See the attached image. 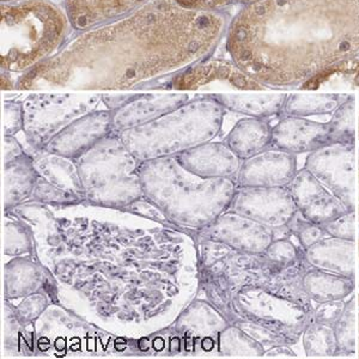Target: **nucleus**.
I'll list each match as a JSON object with an SVG mask.
<instances>
[{"mask_svg": "<svg viewBox=\"0 0 359 359\" xmlns=\"http://www.w3.org/2000/svg\"><path fill=\"white\" fill-rule=\"evenodd\" d=\"M266 357H276V358H296L297 355L291 350L290 347L286 345H278L277 347L272 348L271 351L267 352Z\"/></svg>", "mask_w": 359, "mask_h": 359, "instance_id": "393cba45", "label": "nucleus"}, {"mask_svg": "<svg viewBox=\"0 0 359 359\" xmlns=\"http://www.w3.org/2000/svg\"><path fill=\"white\" fill-rule=\"evenodd\" d=\"M304 91H350L359 97V60L347 59L316 74L301 86ZM359 137V118H358Z\"/></svg>", "mask_w": 359, "mask_h": 359, "instance_id": "ddd939ff", "label": "nucleus"}, {"mask_svg": "<svg viewBox=\"0 0 359 359\" xmlns=\"http://www.w3.org/2000/svg\"><path fill=\"white\" fill-rule=\"evenodd\" d=\"M69 20L45 0H23L1 6V67L33 69L57 50L69 33Z\"/></svg>", "mask_w": 359, "mask_h": 359, "instance_id": "7ed1b4c3", "label": "nucleus"}, {"mask_svg": "<svg viewBox=\"0 0 359 359\" xmlns=\"http://www.w3.org/2000/svg\"><path fill=\"white\" fill-rule=\"evenodd\" d=\"M337 338V355L351 357L357 353V296L351 294V299L345 304L343 315L334 327Z\"/></svg>", "mask_w": 359, "mask_h": 359, "instance_id": "2eb2a0df", "label": "nucleus"}, {"mask_svg": "<svg viewBox=\"0 0 359 359\" xmlns=\"http://www.w3.org/2000/svg\"><path fill=\"white\" fill-rule=\"evenodd\" d=\"M296 172V156L276 149L249 159L242 168L241 184L248 188L287 187Z\"/></svg>", "mask_w": 359, "mask_h": 359, "instance_id": "6e6552de", "label": "nucleus"}, {"mask_svg": "<svg viewBox=\"0 0 359 359\" xmlns=\"http://www.w3.org/2000/svg\"><path fill=\"white\" fill-rule=\"evenodd\" d=\"M306 264L345 277L357 278L355 241L327 236L303 252Z\"/></svg>", "mask_w": 359, "mask_h": 359, "instance_id": "9b49d317", "label": "nucleus"}, {"mask_svg": "<svg viewBox=\"0 0 359 359\" xmlns=\"http://www.w3.org/2000/svg\"><path fill=\"white\" fill-rule=\"evenodd\" d=\"M225 17L174 0H149L125 17L74 37L22 78L25 89L126 88L182 69L212 52Z\"/></svg>", "mask_w": 359, "mask_h": 359, "instance_id": "f257e3e1", "label": "nucleus"}, {"mask_svg": "<svg viewBox=\"0 0 359 359\" xmlns=\"http://www.w3.org/2000/svg\"><path fill=\"white\" fill-rule=\"evenodd\" d=\"M304 168L341 201L347 212H355V145L321 147L308 155Z\"/></svg>", "mask_w": 359, "mask_h": 359, "instance_id": "20e7f679", "label": "nucleus"}, {"mask_svg": "<svg viewBox=\"0 0 359 359\" xmlns=\"http://www.w3.org/2000/svg\"><path fill=\"white\" fill-rule=\"evenodd\" d=\"M357 352H358V357H359V345H358V351H357Z\"/></svg>", "mask_w": 359, "mask_h": 359, "instance_id": "c756f323", "label": "nucleus"}, {"mask_svg": "<svg viewBox=\"0 0 359 359\" xmlns=\"http://www.w3.org/2000/svg\"><path fill=\"white\" fill-rule=\"evenodd\" d=\"M302 287L313 302L345 299L355 292V279L311 267L303 274Z\"/></svg>", "mask_w": 359, "mask_h": 359, "instance_id": "f8f14e48", "label": "nucleus"}, {"mask_svg": "<svg viewBox=\"0 0 359 359\" xmlns=\"http://www.w3.org/2000/svg\"><path fill=\"white\" fill-rule=\"evenodd\" d=\"M345 304L346 302H344V299L318 303V306L314 308V321L334 327L340 316L343 315Z\"/></svg>", "mask_w": 359, "mask_h": 359, "instance_id": "5701e85b", "label": "nucleus"}, {"mask_svg": "<svg viewBox=\"0 0 359 359\" xmlns=\"http://www.w3.org/2000/svg\"><path fill=\"white\" fill-rule=\"evenodd\" d=\"M237 208L250 219L274 229L285 226L298 211L287 187H252L242 193Z\"/></svg>", "mask_w": 359, "mask_h": 359, "instance_id": "423d86ee", "label": "nucleus"}, {"mask_svg": "<svg viewBox=\"0 0 359 359\" xmlns=\"http://www.w3.org/2000/svg\"><path fill=\"white\" fill-rule=\"evenodd\" d=\"M323 226L328 236L355 241V212H346Z\"/></svg>", "mask_w": 359, "mask_h": 359, "instance_id": "4be33fe9", "label": "nucleus"}, {"mask_svg": "<svg viewBox=\"0 0 359 359\" xmlns=\"http://www.w3.org/2000/svg\"><path fill=\"white\" fill-rule=\"evenodd\" d=\"M226 102L236 111L248 113L254 116H265L279 111L284 104V97H230L226 100Z\"/></svg>", "mask_w": 359, "mask_h": 359, "instance_id": "aec40b11", "label": "nucleus"}, {"mask_svg": "<svg viewBox=\"0 0 359 359\" xmlns=\"http://www.w3.org/2000/svg\"><path fill=\"white\" fill-rule=\"evenodd\" d=\"M286 226L290 230L291 235L297 237L303 252L328 236L323 225L315 224L313 222L308 221L299 211L294 213V216L291 218V221Z\"/></svg>", "mask_w": 359, "mask_h": 359, "instance_id": "6ab92c4d", "label": "nucleus"}, {"mask_svg": "<svg viewBox=\"0 0 359 359\" xmlns=\"http://www.w3.org/2000/svg\"><path fill=\"white\" fill-rule=\"evenodd\" d=\"M302 338L306 357L325 358L337 355V338L332 326L314 321L304 330Z\"/></svg>", "mask_w": 359, "mask_h": 359, "instance_id": "dca6fc26", "label": "nucleus"}, {"mask_svg": "<svg viewBox=\"0 0 359 359\" xmlns=\"http://www.w3.org/2000/svg\"><path fill=\"white\" fill-rule=\"evenodd\" d=\"M287 188L298 211L315 224H326L347 212L341 201L306 168L296 172Z\"/></svg>", "mask_w": 359, "mask_h": 359, "instance_id": "39448f33", "label": "nucleus"}, {"mask_svg": "<svg viewBox=\"0 0 359 359\" xmlns=\"http://www.w3.org/2000/svg\"><path fill=\"white\" fill-rule=\"evenodd\" d=\"M271 144L274 149L294 156L311 154L330 145L328 125L290 116L284 118L272 130Z\"/></svg>", "mask_w": 359, "mask_h": 359, "instance_id": "1a4fd4ad", "label": "nucleus"}, {"mask_svg": "<svg viewBox=\"0 0 359 359\" xmlns=\"http://www.w3.org/2000/svg\"><path fill=\"white\" fill-rule=\"evenodd\" d=\"M4 1H13V0H4ZM15 1H18V0H15Z\"/></svg>", "mask_w": 359, "mask_h": 359, "instance_id": "cd10ccee", "label": "nucleus"}, {"mask_svg": "<svg viewBox=\"0 0 359 359\" xmlns=\"http://www.w3.org/2000/svg\"><path fill=\"white\" fill-rule=\"evenodd\" d=\"M355 96L347 100L338 108L328 123L330 144L355 145Z\"/></svg>", "mask_w": 359, "mask_h": 359, "instance_id": "f3484780", "label": "nucleus"}, {"mask_svg": "<svg viewBox=\"0 0 359 359\" xmlns=\"http://www.w3.org/2000/svg\"><path fill=\"white\" fill-rule=\"evenodd\" d=\"M272 140L269 123L262 120H243L233 128L229 145L242 158H252L262 154Z\"/></svg>", "mask_w": 359, "mask_h": 359, "instance_id": "4468645a", "label": "nucleus"}, {"mask_svg": "<svg viewBox=\"0 0 359 359\" xmlns=\"http://www.w3.org/2000/svg\"><path fill=\"white\" fill-rule=\"evenodd\" d=\"M359 181V180H358ZM358 184H359V182H358ZM358 210H359V193H358Z\"/></svg>", "mask_w": 359, "mask_h": 359, "instance_id": "c85d7f7f", "label": "nucleus"}, {"mask_svg": "<svg viewBox=\"0 0 359 359\" xmlns=\"http://www.w3.org/2000/svg\"><path fill=\"white\" fill-rule=\"evenodd\" d=\"M359 248V247H358ZM358 259H359V249H358ZM358 266H359V262H358ZM357 284H358V297H357V301H359V278H358V282H357Z\"/></svg>", "mask_w": 359, "mask_h": 359, "instance_id": "bb28decb", "label": "nucleus"}, {"mask_svg": "<svg viewBox=\"0 0 359 359\" xmlns=\"http://www.w3.org/2000/svg\"><path fill=\"white\" fill-rule=\"evenodd\" d=\"M334 96L335 95H294L287 100L285 111L290 116L296 118L328 114L338 107L339 98Z\"/></svg>", "mask_w": 359, "mask_h": 359, "instance_id": "a211bd4d", "label": "nucleus"}, {"mask_svg": "<svg viewBox=\"0 0 359 359\" xmlns=\"http://www.w3.org/2000/svg\"><path fill=\"white\" fill-rule=\"evenodd\" d=\"M238 1H242V3H245V4H252V3H255V1H259V0H238Z\"/></svg>", "mask_w": 359, "mask_h": 359, "instance_id": "a878e982", "label": "nucleus"}, {"mask_svg": "<svg viewBox=\"0 0 359 359\" xmlns=\"http://www.w3.org/2000/svg\"><path fill=\"white\" fill-rule=\"evenodd\" d=\"M177 89H201L225 86L238 90H264L262 83L249 77L236 64L211 60L186 69L172 83Z\"/></svg>", "mask_w": 359, "mask_h": 359, "instance_id": "0eeeda50", "label": "nucleus"}, {"mask_svg": "<svg viewBox=\"0 0 359 359\" xmlns=\"http://www.w3.org/2000/svg\"><path fill=\"white\" fill-rule=\"evenodd\" d=\"M229 53L262 84L302 86L359 52V0H259L237 15Z\"/></svg>", "mask_w": 359, "mask_h": 359, "instance_id": "f03ea898", "label": "nucleus"}, {"mask_svg": "<svg viewBox=\"0 0 359 359\" xmlns=\"http://www.w3.org/2000/svg\"><path fill=\"white\" fill-rule=\"evenodd\" d=\"M149 0H65L66 15L76 29L104 25L133 13Z\"/></svg>", "mask_w": 359, "mask_h": 359, "instance_id": "9d476101", "label": "nucleus"}, {"mask_svg": "<svg viewBox=\"0 0 359 359\" xmlns=\"http://www.w3.org/2000/svg\"><path fill=\"white\" fill-rule=\"evenodd\" d=\"M180 6L192 11H213L228 4L230 0H174Z\"/></svg>", "mask_w": 359, "mask_h": 359, "instance_id": "b1692460", "label": "nucleus"}, {"mask_svg": "<svg viewBox=\"0 0 359 359\" xmlns=\"http://www.w3.org/2000/svg\"><path fill=\"white\" fill-rule=\"evenodd\" d=\"M266 254L271 260L283 265H287L303 257V250H299L294 242L289 240V237L271 242L269 248L266 249Z\"/></svg>", "mask_w": 359, "mask_h": 359, "instance_id": "412c9836", "label": "nucleus"}]
</instances>
